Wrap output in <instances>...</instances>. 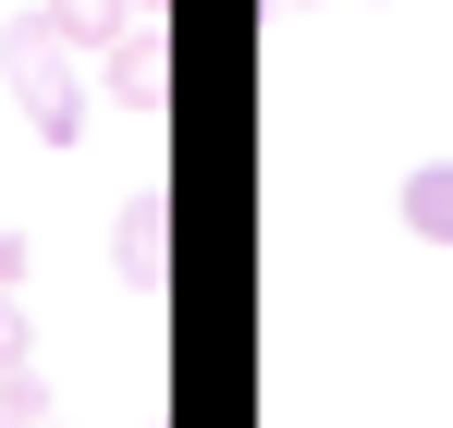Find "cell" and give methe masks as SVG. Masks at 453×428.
<instances>
[{
    "label": "cell",
    "instance_id": "4",
    "mask_svg": "<svg viewBox=\"0 0 453 428\" xmlns=\"http://www.w3.org/2000/svg\"><path fill=\"white\" fill-rule=\"evenodd\" d=\"M392 209H404V233H417V245H453V159H417Z\"/></svg>",
    "mask_w": 453,
    "mask_h": 428
},
{
    "label": "cell",
    "instance_id": "10",
    "mask_svg": "<svg viewBox=\"0 0 453 428\" xmlns=\"http://www.w3.org/2000/svg\"><path fill=\"white\" fill-rule=\"evenodd\" d=\"M25 428H62V417H25Z\"/></svg>",
    "mask_w": 453,
    "mask_h": 428
},
{
    "label": "cell",
    "instance_id": "7",
    "mask_svg": "<svg viewBox=\"0 0 453 428\" xmlns=\"http://www.w3.org/2000/svg\"><path fill=\"white\" fill-rule=\"evenodd\" d=\"M0 355H37V331H25V306L0 294Z\"/></svg>",
    "mask_w": 453,
    "mask_h": 428
},
{
    "label": "cell",
    "instance_id": "3",
    "mask_svg": "<svg viewBox=\"0 0 453 428\" xmlns=\"http://www.w3.org/2000/svg\"><path fill=\"white\" fill-rule=\"evenodd\" d=\"M98 86H111L123 111H159V98H172V50H159V25H148V12H135V25L98 50Z\"/></svg>",
    "mask_w": 453,
    "mask_h": 428
},
{
    "label": "cell",
    "instance_id": "9",
    "mask_svg": "<svg viewBox=\"0 0 453 428\" xmlns=\"http://www.w3.org/2000/svg\"><path fill=\"white\" fill-rule=\"evenodd\" d=\"M135 12H148V25H159V12H172V0H135Z\"/></svg>",
    "mask_w": 453,
    "mask_h": 428
},
{
    "label": "cell",
    "instance_id": "8",
    "mask_svg": "<svg viewBox=\"0 0 453 428\" xmlns=\"http://www.w3.org/2000/svg\"><path fill=\"white\" fill-rule=\"evenodd\" d=\"M12 282H25V233H0V294H12Z\"/></svg>",
    "mask_w": 453,
    "mask_h": 428
},
{
    "label": "cell",
    "instance_id": "5",
    "mask_svg": "<svg viewBox=\"0 0 453 428\" xmlns=\"http://www.w3.org/2000/svg\"><path fill=\"white\" fill-rule=\"evenodd\" d=\"M37 25H50L62 50H111V37L135 25V0H37Z\"/></svg>",
    "mask_w": 453,
    "mask_h": 428
},
{
    "label": "cell",
    "instance_id": "2",
    "mask_svg": "<svg viewBox=\"0 0 453 428\" xmlns=\"http://www.w3.org/2000/svg\"><path fill=\"white\" fill-rule=\"evenodd\" d=\"M111 270H123V294H135V306H159V294H172V196H159V184H135V196L111 209Z\"/></svg>",
    "mask_w": 453,
    "mask_h": 428
},
{
    "label": "cell",
    "instance_id": "6",
    "mask_svg": "<svg viewBox=\"0 0 453 428\" xmlns=\"http://www.w3.org/2000/svg\"><path fill=\"white\" fill-rule=\"evenodd\" d=\"M50 417V379H37V355H0V428Z\"/></svg>",
    "mask_w": 453,
    "mask_h": 428
},
{
    "label": "cell",
    "instance_id": "1",
    "mask_svg": "<svg viewBox=\"0 0 453 428\" xmlns=\"http://www.w3.org/2000/svg\"><path fill=\"white\" fill-rule=\"evenodd\" d=\"M0 86H12V111L37 123V147H74L86 135V86H74V50L37 25V12H12L0 25Z\"/></svg>",
    "mask_w": 453,
    "mask_h": 428
}]
</instances>
